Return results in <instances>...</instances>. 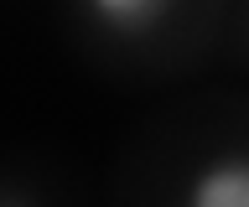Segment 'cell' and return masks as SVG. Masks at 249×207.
I'll use <instances>...</instances> for the list:
<instances>
[{
	"instance_id": "1",
	"label": "cell",
	"mask_w": 249,
	"mask_h": 207,
	"mask_svg": "<svg viewBox=\"0 0 249 207\" xmlns=\"http://www.w3.org/2000/svg\"><path fill=\"white\" fill-rule=\"evenodd\" d=\"M182 207H249V150L213 156L187 181Z\"/></svg>"
},
{
	"instance_id": "2",
	"label": "cell",
	"mask_w": 249,
	"mask_h": 207,
	"mask_svg": "<svg viewBox=\"0 0 249 207\" xmlns=\"http://www.w3.org/2000/svg\"><path fill=\"white\" fill-rule=\"evenodd\" d=\"M177 0H83V16L99 26V32L120 36V42H135V36H151L166 11Z\"/></svg>"
}]
</instances>
